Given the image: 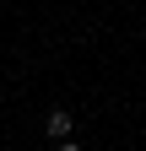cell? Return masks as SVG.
<instances>
[{
	"mask_svg": "<svg viewBox=\"0 0 146 151\" xmlns=\"http://www.w3.org/2000/svg\"><path fill=\"white\" fill-rule=\"evenodd\" d=\"M54 151H81V146H76V140H60V146H54Z\"/></svg>",
	"mask_w": 146,
	"mask_h": 151,
	"instance_id": "2",
	"label": "cell"
},
{
	"mask_svg": "<svg viewBox=\"0 0 146 151\" xmlns=\"http://www.w3.org/2000/svg\"><path fill=\"white\" fill-rule=\"evenodd\" d=\"M43 129H49V140H70V113H65V108H49Z\"/></svg>",
	"mask_w": 146,
	"mask_h": 151,
	"instance_id": "1",
	"label": "cell"
}]
</instances>
